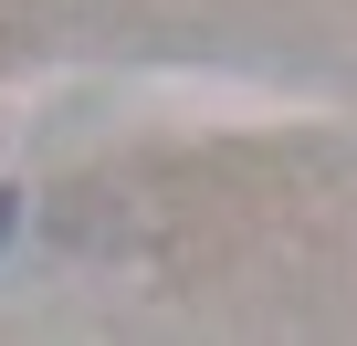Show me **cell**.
I'll return each instance as SVG.
<instances>
[{"mask_svg":"<svg viewBox=\"0 0 357 346\" xmlns=\"http://www.w3.org/2000/svg\"><path fill=\"white\" fill-rule=\"evenodd\" d=\"M11 221H22V189H0V242H11Z\"/></svg>","mask_w":357,"mask_h":346,"instance_id":"obj_1","label":"cell"}]
</instances>
